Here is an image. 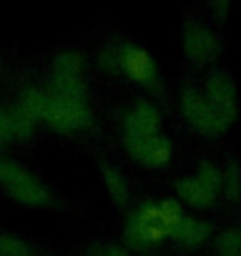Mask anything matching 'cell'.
Wrapping results in <instances>:
<instances>
[{
	"instance_id": "obj_5",
	"label": "cell",
	"mask_w": 241,
	"mask_h": 256,
	"mask_svg": "<svg viewBox=\"0 0 241 256\" xmlns=\"http://www.w3.org/2000/svg\"><path fill=\"white\" fill-rule=\"evenodd\" d=\"M206 100L211 103V108L216 110V116L221 118V123L226 128H231V123L236 120V113H238V106H236V86L231 80L228 73H221L216 70L208 83H206Z\"/></svg>"
},
{
	"instance_id": "obj_4",
	"label": "cell",
	"mask_w": 241,
	"mask_h": 256,
	"mask_svg": "<svg viewBox=\"0 0 241 256\" xmlns=\"http://www.w3.org/2000/svg\"><path fill=\"white\" fill-rule=\"evenodd\" d=\"M181 110H184L188 126L194 128V131H198V134L218 136V134L228 131V128L221 123V118L216 116V110L211 108V103L206 100V96H201L194 88L184 90V96H181Z\"/></svg>"
},
{
	"instance_id": "obj_7",
	"label": "cell",
	"mask_w": 241,
	"mask_h": 256,
	"mask_svg": "<svg viewBox=\"0 0 241 256\" xmlns=\"http://www.w3.org/2000/svg\"><path fill=\"white\" fill-rule=\"evenodd\" d=\"M161 134V110L154 103H136L124 116V138H146Z\"/></svg>"
},
{
	"instance_id": "obj_16",
	"label": "cell",
	"mask_w": 241,
	"mask_h": 256,
	"mask_svg": "<svg viewBox=\"0 0 241 256\" xmlns=\"http://www.w3.org/2000/svg\"><path fill=\"white\" fill-rule=\"evenodd\" d=\"M83 70H86V58L73 50L58 53L53 58V68H50V73H56V76H83Z\"/></svg>"
},
{
	"instance_id": "obj_15",
	"label": "cell",
	"mask_w": 241,
	"mask_h": 256,
	"mask_svg": "<svg viewBox=\"0 0 241 256\" xmlns=\"http://www.w3.org/2000/svg\"><path fill=\"white\" fill-rule=\"evenodd\" d=\"M0 256H33V246L20 234L0 228Z\"/></svg>"
},
{
	"instance_id": "obj_18",
	"label": "cell",
	"mask_w": 241,
	"mask_h": 256,
	"mask_svg": "<svg viewBox=\"0 0 241 256\" xmlns=\"http://www.w3.org/2000/svg\"><path fill=\"white\" fill-rule=\"evenodd\" d=\"M224 194L228 201H236L241 196V166L238 164H231L224 171Z\"/></svg>"
},
{
	"instance_id": "obj_17",
	"label": "cell",
	"mask_w": 241,
	"mask_h": 256,
	"mask_svg": "<svg viewBox=\"0 0 241 256\" xmlns=\"http://www.w3.org/2000/svg\"><path fill=\"white\" fill-rule=\"evenodd\" d=\"M194 176H196L204 186H208L211 191H216V194L224 188V171H221V168H216V166H214V164H208V161H204Z\"/></svg>"
},
{
	"instance_id": "obj_21",
	"label": "cell",
	"mask_w": 241,
	"mask_h": 256,
	"mask_svg": "<svg viewBox=\"0 0 241 256\" xmlns=\"http://www.w3.org/2000/svg\"><path fill=\"white\" fill-rule=\"evenodd\" d=\"M218 256H241V251H236V254H218Z\"/></svg>"
},
{
	"instance_id": "obj_11",
	"label": "cell",
	"mask_w": 241,
	"mask_h": 256,
	"mask_svg": "<svg viewBox=\"0 0 241 256\" xmlns=\"http://www.w3.org/2000/svg\"><path fill=\"white\" fill-rule=\"evenodd\" d=\"M48 98H50L48 88H40V86H26V88L18 93L16 106H18L23 113H28L36 123H40L43 116H46V108H48Z\"/></svg>"
},
{
	"instance_id": "obj_2",
	"label": "cell",
	"mask_w": 241,
	"mask_h": 256,
	"mask_svg": "<svg viewBox=\"0 0 241 256\" xmlns=\"http://www.w3.org/2000/svg\"><path fill=\"white\" fill-rule=\"evenodd\" d=\"M0 188L8 194V198L23 208H46L53 201L50 188L40 181V176H36L30 168H26L23 164L6 158L3 164V174H0Z\"/></svg>"
},
{
	"instance_id": "obj_1",
	"label": "cell",
	"mask_w": 241,
	"mask_h": 256,
	"mask_svg": "<svg viewBox=\"0 0 241 256\" xmlns=\"http://www.w3.org/2000/svg\"><path fill=\"white\" fill-rule=\"evenodd\" d=\"M184 216L186 214L181 211V206L171 198H166L161 204H146L128 216L124 236L136 248L154 246V244H161L168 236H174V231Z\"/></svg>"
},
{
	"instance_id": "obj_14",
	"label": "cell",
	"mask_w": 241,
	"mask_h": 256,
	"mask_svg": "<svg viewBox=\"0 0 241 256\" xmlns=\"http://www.w3.org/2000/svg\"><path fill=\"white\" fill-rule=\"evenodd\" d=\"M100 178H103V186L113 201V206H126L128 204V184L124 178L118 168L113 166H100Z\"/></svg>"
},
{
	"instance_id": "obj_8",
	"label": "cell",
	"mask_w": 241,
	"mask_h": 256,
	"mask_svg": "<svg viewBox=\"0 0 241 256\" xmlns=\"http://www.w3.org/2000/svg\"><path fill=\"white\" fill-rule=\"evenodd\" d=\"M120 68H124V73H126L134 83H138V86H144V88H154V86H156V63H154V58H151L144 48H138V46L124 48V53H120Z\"/></svg>"
},
{
	"instance_id": "obj_3",
	"label": "cell",
	"mask_w": 241,
	"mask_h": 256,
	"mask_svg": "<svg viewBox=\"0 0 241 256\" xmlns=\"http://www.w3.org/2000/svg\"><path fill=\"white\" fill-rule=\"evenodd\" d=\"M40 123L46 128H50L53 134H60V136L83 134L93 123V108H90L88 98H66V96L50 93L48 108H46V116H43Z\"/></svg>"
},
{
	"instance_id": "obj_19",
	"label": "cell",
	"mask_w": 241,
	"mask_h": 256,
	"mask_svg": "<svg viewBox=\"0 0 241 256\" xmlns=\"http://www.w3.org/2000/svg\"><path fill=\"white\" fill-rule=\"evenodd\" d=\"M216 246H218V254H236V251H241V228H226L218 236Z\"/></svg>"
},
{
	"instance_id": "obj_22",
	"label": "cell",
	"mask_w": 241,
	"mask_h": 256,
	"mask_svg": "<svg viewBox=\"0 0 241 256\" xmlns=\"http://www.w3.org/2000/svg\"><path fill=\"white\" fill-rule=\"evenodd\" d=\"M0 63H3V56H0Z\"/></svg>"
},
{
	"instance_id": "obj_9",
	"label": "cell",
	"mask_w": 241,
	"mask_h": 256,
	"mask_svg": "<svg viewBox=\"0 0 241 256\" xmlns=\"http://www.w3.org/2000/svg\"><path fill=\"white\" fill-rule=\"evenodd\" d=\"M184 50H186V56H188L191 63L204 66V63H208V60L214 58V53H216V40H214V36H211L206 28L191 26V28H186V33H184Z\"/></svg>"
},
{
	"instance_id": "obj_13",
	"label": "cell",
	"mask_w": 241,
	"mask_h": 256,
	"mask_svg": "<svg viewBox=\"0 0 241 256\" xmlns=\"http://www.w3.org/2000/svg\"><path fill=\"white\" fill-rule=\"evenodd\" d=\"M56 96L66 98H88V83L83 76H56L50 73V83L46 86Z\"/></svg>"
},
{
	"instance_id": "obj_6",
	"label": "cell",
	"mask_w": 241,
	"mask_h": 256,
	"mask_svg": "<svg viewBox=\"0 0 241 256\" xmlns=\"http://www.w3.org/2000/svg\"><path fill=\"white\" fill-rule=\"evenodd\" d=\"M124 144L131 158H136L148 168H161L171 161V141L164 134L146 136V138H124Z\"/></svg>"
},
{
	"instance_id": "obj_12",
	"label": "cell",
	"mask_w": 241,
	"mask_h": 256,
	"mask_svg": "<svg viewBox=\"0 0 241 256\" xmlns=\"http://www.w3.org/2000/svg\"><path fill=\"white\" fill-rule=\"evenodd\" d=\"M208 231H211L208 224H204V221H198V218H191V216H184V218L178 221L176 231H174V238H176L181 246H186V248H198V246L206 244Z\"/></svg>"
},
{
	"instance_id": "obj_10",
	"label": "cell",
	"mask_w": 241,
	"mask_h": 256,
	"mask_svg": "<svg viewBox=\"0 0 241 256\" xmlns=\"http://www.w3.org/2000/svg\"><path fill=\"white\" fill-rule=\"evenodd\" d=\"M176 194H178V198L184 201V204H188V206H194V208H208V206H214V201H216V191H211L208 186H204L196 176H186V178H181L178 184H176Z\"/></svg>"
},
{
	"instance_id": "obj_20",
	"label": "cell",
	"mask_w": 241,
	"mask_h": 256,
	"mask_svg": "<svg viewBox=\"0 0 241 256\" xmlns=\"http://www.w3.org/2000/svg\"><path fill=\"white\" fill-rule=\"evenodd\" d=\"M88 256H131L124 246H118V244H96Z\"/></svg>"
}]
</instances>
